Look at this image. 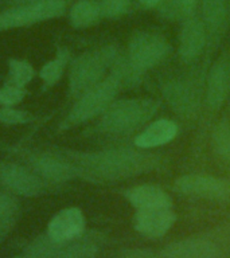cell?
<instances>
[{"label": "cell", "instance_id": "cell-1", "mask_svg": "<svg viewBox=\"0 0 230 258\" xmlns=\"http://www.w3.org/2000/svg\"><path fill=\"white\" fill-rule=\"evenodd\" d=\"M77 173L90 181H114L147 173L159 164V156L131 149H105L98 152L64 151Z\"/></svg>", "mask_w": 230, "mask_h": 258}, {"label": "cell", "instance_id": "cell-2", "mask_svg": "<svg viewBox=\"0 0 230 258\" xmlns=\"http://www.w3.org/2000/svg\"><path fill=\"white\" fill-rule=\"evenodd\" d=\"M119 58V52L113 46H105L98 50H93L81 54L74 59L69 74V93L74 98H80L82 94L98 85L104 80L109 68Z\"/></svg>", "mask_w": 230, "mask_h": 258}, {"label": "cell", "instance_id": "cell-3", "mask_svg": "<svg viewBox=\"0 0 230 258\" xmlns=\"http://www.w3.org/2000/svg\"><path fill=\"white\" fill-rule=\"evenodd\" d=\"M159 104L149 98H133L112 102L102 113L101 131L108 133H128L148 122L157 112Z\"/></svg>", "mask_w": 230, "mask_h": 258}, {"label": "cell", "instance_id": "cell-4", "mask_svg": "<svg viewBox=\"0 0 230 258\" xmlns=\"http://www.w3.org/2000/svg\"><path fill=\"white\" fill-rule=\"evenodd\" d=\"M121 85H123L121 80L114 73L104 78L100 84L96 85L77 100L62 126L69 128V126L80 125L92 120L98 114H102L113 102Z\"/></svg>", "mask_w": 230, "mask_h": 258}, {"label": "cell", "instance_id": "cell-5", "mask_svg": "<svg viewBox=\"0 0 230 258\" xmlns=\"http://www.w3.org/2000/svg\"><path fill=\"white\" fill-rule=\"evenodd\" d=\"M68 0H47L43 3L11 7L0 12V31L26 27L64 15Z\"/></svg>", "mask_w": 230, "mask_h": 258}, {"label": "cell", "instance_id": "cell-6", "mask_svg": "<svg viewBox=\"0 0 230 258\" xmlns=\"http://www.w3.org/2000/svg\"><path fill=\"white\" fill-rule=\"evenodd\" d=\"M168 51V42L164 36L156 32L140 31L129 40L128 60L136 70L143 72L160 63Z\"/></svg>", "mask_w": 230, "mask_h": 258}, {"label": "cell", "instance_id": "cell-7", "mask_svg": "<svg viewBox=\"0 0 230 258\" xmlns=\"http://www.w3.org/2000/svg\"><path fill=\"white\" fill-rule=\"evenodd\" d=\"M175 189L190 197L230 201V180L206 175H185L175 180Z\"/></svg>", "mask_w": 230, "mask_h": 258}, {"label": "cell", "instance_id": "cell-8", "mask_svg": "<svg viewBox=\"0 0 230 258\" xmlns=\"http://www.w3.org/2000/svg\"><path fill=\"white\" fill-rule=\"evenodd\" d=\"M0 184L23 197H38L46 189V181L31 168L12 163H0Z\"/></svg>", "mask_w": 230, "mask_h": 258}, {"label": "cell", "instance_id": "cell-9", "mask_svg": "<svg viewBox=\"0 0 230 258\" xmlns=\"http://www.w3.org/2000/svg\"><path fill=\"white\" fill-rule=\"evenodd\" d=\"M34 172L47 183H65L76 177V167L61 153H38L28 159Z\"/></svg>", "mask_w": 230, "mask_h": 258}, {"label": "cell", "instance_id": "cell-10", "mask_svg": "<svg viewBox=\"0 0 230 258\" xmlns=\"http://www.w3.org/2000/svg\"><path fill=\"white\" fill-rule=\"evenodd\" d=\"M85 233V217L76 207L61 210L51 218L47 226V235L55 242H69Z\"/></svg>", "mask_w": 230, "mask_h": 258}, {"label": "cell", "instance_id": "cell-11", "mask_svg": "<svg viewBox=\"0 0 230 258\" xmlns=\"http://www.w3.org/2000/svg\"><path fill=\"white\" fill-rule=\"evenodd\" d=\"M175 221L177 215L172 211V207L137 210L133 219V226L144 237L160 238L165 233H168Z\"/></svg>", "mask_w": 230, "mask_h": 258}, {"label": "cell", "instance_id": "cell-12", "mask_svg": "<svg viewBox=\"0 0 230 258\" xmlns=\"http://www.w3.org/2000/svg\"><path fill=\"white\" fill-rule=\"evenodd\" d=\"M160 255L161 258H218L219 249L205 238H186L165 246Z\"/></svg>", "mask_w": 230, "mask_h": 258}, {"label": "cell", "instance_id": "cell-13", "mask_svg": "<svg viewBox=\"0 0 230 258\" xmlns=\"http://www.w3.org/2000/svg\"><path fill=\"white\" fill-rule=\"evenodd\" d=\"M207 31L203 22L198 18L186 19L179 36V55L183 62H191L205 48Z\"/></svg>", "mask_w": 230, "mask_h": 258}, {"label": "cell", "instance_id": "cell-14", "mask_svg": "<svg viewBox=\"0 0 230 258\" xmlns=\"http://www.w3.org/2000/svg\"><path fill=\"white\" fill-rule=\"evenodd\" d=\"M125 198L137 210L165 209L172 207V201L168 194L157 185H137L125 192Z\"/></svg>", "mask_w": 230, "mask_h": 258}, {"label": "cell", "instance_id": "cell-15", "mask_svg": "<svg viewBox=\"0 0 230 258\" xmlns=\"http://www.w3.org/2000/svg\"><path fill=\"white\" fill-rule=\"evenodd\" d=\"M177 133L178 126L174 121L161 118L148 125L140 135H137L135 139V145L140 149L156 148L172 141Z\"/></svg>", "mask_w": 230, "mask_h": 258}, {"label": "cell", "instance_id": "cell-16", "mask_svg": "<svg viewBox=\"0 0 230 258\" xmlns=\"http://www.w3.org/2000/svg\"><path fill=\"white\" fill-rule=\"evenodd\" d=\"M230 90V73L225 62L213 64L207 78V102L213 109L221 108Z\"/></svg>", "mask_w": 230, "mask_h": 258}, {"label": "cell", "instance_id": "cell-17", "mask_svg": "<svg viewBox=\"0 0 230 258\" xmlns=\"http://www.w3.org/2000/svg\"><path fill=\"white\" fill-rule=\"evenodd\" d=\"M98 250V238L82 234L73 241L62 242L56 258H96Z\"/></svg>", "mask_w": 230, "mask_h": 258}, {"label": "cell", "instance_id": "cell-18", "mask_svg": "<svg viewBox=\"0 0 230 258\" xmlns=\"http://www.w3.org/2000/svg\"><path fill=\"white\" fill-rule=\"evenodd\" d=\"M102 18L98 0H77L69 12V20L74 28H86Z\"/></svg>", "mask_w": 230, "mask_h": 258}, {"label": "cell", "instance_id": "cell-19", "mask_svg": "<svg viewBox=\"0 0 230 258\" xmlns=\"http://www.w3.org/2000/svg\"><path fill=\"white\" fill-rule=\"evenodd\" d=\"M226 0H202V22L210 36L218 35L226 20Z\"/></svg>", "mask_w": 230, "mask_h": 258}, {"label": "cell", "instance_id": "cell-20", "mask_svg": "<svg viewBox=\"0 0 230 258\" xmlns=\"http://www.w3.org/2000/svg\"><path fill=\"white\" fill-rule=\"evenodd\" d=\"M19 215V203L12 194L2 192L0 194V238H3L6 234L15 225L16 219Z\"/></svg>", "mask_w": 230, "mask_h": 258}, {"label": "cell", "instance_id": "cell-21", "mask_svg": "<svg viewBox=\"0 0 230 258\" xmlns=\"http://www.w3.org/2000/svg\"><path fill=\"white\" fill-rule=\"evenodd\" d=\"M69 62V51L66 48H60L56 52V56L52 60H48L43 68L40 69L39 77L43 81L46 88H50L55 85L61 80L64 74L65 68Z\"/></svg>", "mask_w": 230, "mask_h": 258}, {"label": "cell", "instance_id": "cell-22", "mask_svg": "<svg viewBox=\"0 0 230 258\" xmlns=\"http://www.w3.org/2000/svg\"><path fill=\"white\" fill-rule=\"evenodd\" d=\"M60 247V242L52 241L47 234H44L30 243V246L23 250V253L16 258H56Z\"/></svg>", "mask_w": 230, "mask_h": 258}, {"label": "cell", "instance_id": "cell-23", "mask_svg": "<svg viewBox=\"0 0 230 258\" xmlns=\"http://www.w3.org/2000/svg\"><path fill=\"white\" fill-rule=\"evenodd\" d=\"M198 0H167L160 7V14L167 19H189L197 8Z\"/></svg>", "mask_w": 230, "mask_h": 258}, {"label": "cell", "instance_id": "cell-24", "mask_svg": "<svg viewBox=\"0 0 230 258\" xmlns=\"http://www.w3.org/2000/svg\"><path fill=\"white\" fill-rule=\"evenodd\" d=\"M34 78V69L28 62L19 59L8 60V81L10 85L24 88Z\"/></svg>", "mask_w": 230, "mask_h": 258}, {"label": "cell", "instance_id": "cell-25", "mask_svg": "<svg viewBox=\"0 0 230 258\" xmlns=\"http://www.w3.org/2000/svg\"><path fill=\"white\" fill-rule=\"evenodd\" d=\"M167 96L174 109L189 110L194 106V93L189 85L174 84L167 89Z\"/></svg>", "mask_w": 230, "mask_h": 258}, {"label": "cell", "instance_id": "cell-26", "mask_svg": "<svg viewBox=\"0 0 230 258\" xmlns=\"http://www.w3.org/2000/svg\"><path fill=\"white\" fill-rule=\"evenodd\" d=\"M213 145L215 152L221 157L230 161V126L221 122L213 132Z\"/></svg>", "mask_w": 230, "mask_h": 258}, {"label": "cell", "instance_id": "cell-27", "mask_svg": "<svg viewBox=\"0 0 230 258\" xmlns=\"http://www.w3.org/2000/svg\"><path fill=\"white\" fill-rule=\"evenodd\" d=\"M101 15L106 19H116L125 15L131 8L132 0H98Z\"/></svg>", "mask_w": 230, "mask_h": 258}, {"label": "cell", "instance_id": "cell-28", "mask_svg": "<svg viewBox=\"0 0 230 258\" xmlns=\"http://www.w3.org/2000/svg\"><path fill=\"white\" fill-rule=\"evenodd\" d=\"M26 96L24 88H18L14 85H4L0 89V104L3 106H15L23 101Z\"/></svg>", "mask_w": 230, "mask_h": 258}, {"label": "cell", "instance_id": "cell-29", "mask_svg": "<svg viewBox=\"0 0 230 258\" xmlns=\"http://www.w3.org/2000/svg\"><path fill=\"white\" fill-rule=\"evenodd\" d=\"M27 118V114L23 110L12 109L11 106H4L0 108V121L6 124H19L24 122Z\"/></svg>", "mask_w": 230, "mask_h": 258}, {"label": "cell", "instance_id": "cell-30", "mask_svg": "<svg viewBox=\"0 0 230 258\" xmlns=\"http://www.w3.org/2000/svg\"><path fill=\"white\" fill-rule=\"evenodd\" d=\"M116 258H159L155 254H152L148 250H141V249H133V250H127L124 253H121L119 257Z\"/></svg>", "mask_w": 230, "mask_h": 258}, {"label": "cell", "instance_id": "cell-31", "mask_svg": "<svg viewBox=\"0 0 230 258\" xmlns=\"http://www.w3.org/2000/svg\"><path fill=\"white\" fill-rule=\"evenodd\" d=\"M47 2V0H4V3L8 7H23V6H31V4H38Z\"/></svg>", "mask_w": 230, "mask_h": 258}, {"label": "cell", "instance_id": "cell-32", "mask_svg": "<svg viewBox=\"0 0 230 258\" xmlns=\"http://www.w3.org/2000/svg\"><path fill=\"white\" fill-rule=\"evenodd\" d=\"M144 8H153L163 3V0H137Z\"/></svg>", "mask_w": 230, "mask_h": 258}, {"label": "cell", "instance_id": "cell-33", "mask_svg": "<svg viewBox=\"0 0 230 258\" xmlns=\"http://www.w3.org/2000/svg\"><path fill=\"white\" fill-rule=\"evenodd\" d=\"M68 2H69V0H68Z\"/></svg>", "mask_w": 230, "mask_h": 258}]
</instances>
